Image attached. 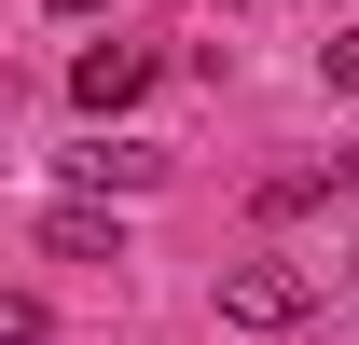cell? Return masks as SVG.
I'll use <instances>...</instances> for the list:
<instances>
[{"instance_id": "cell-1", "label": "cell", "mask_w": 359, "mask_h": 345, "mask_svg": "<svg viewBox=\"0 0 359 345\" xmlns=\"http://www.w3.org/2000/svg\"><path fill=\"white\" fill-rule=\"evenodd\" d=\"M304 276L290 262H222V332H304Z\"/></svg>"}, {"instance_id": "cell-2", "label": "cell", "mask_w": 359, "mask_h": 345, "mask_svg": "<svg viewBox=\"0 0 359 345\" xmlns=\"http://www.w3.org/2000/svg\"><path fill=\"white\" fill-rule=\"evenodd\" d=\"M138 83H152V55H125V42H97L83 69H69V97H83V111H125Z\"/></svg>"}, {"instance_id": "cell-3", "label": "cell", "mask_w": 359, "mask_h": 345, "mask_svg": "<svg viewBox=\"0 0 359 345\" xmlns=\"http://www.w3.org/2000/svg\"><path fill=\"white\" fill-rule=\"evenodd\" d=\"M42 235H55V249H69V262H125V221H97V208H55Z\"/></svg>"}, {"instance_id": "cell-4", "label": "cell", "mask_w": 359, "mask_h": 345, "mask_svg": "<svg viewBox=\"0 0 359 345\" xmlns=\"http://www.w3.org/2000/svg\"><path fill=\"white\" fill-rule=\"evenodd\" d=\"M332 83H346V97H359V28H346V42H332Z\"/></svg>"}, {"instance_id": "cell-5", "label": "cell", "mask_w": 359, "mask_h": 345, "mask_svg": "<svg viewBox=\"0 0 359 345\" xmlns=\"http://www.w3.org/2000/svg\"><path fill=\"white\" fill-rule=\"evenodd\" d=\"M55 14H97V0H55Z\"/></svg>"}]
</instances>
